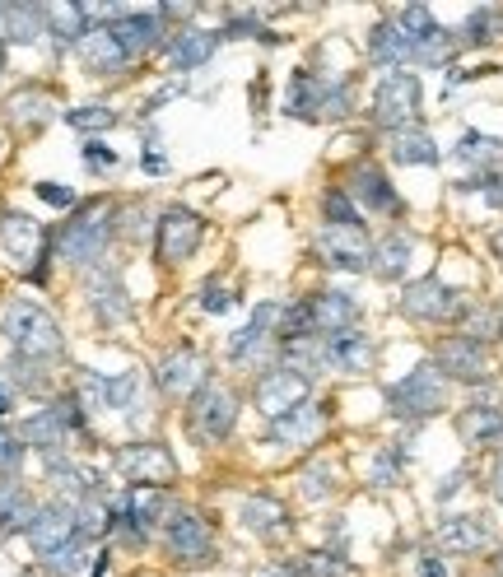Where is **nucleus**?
Masks as SVG:
<instances>
[{"instance_id": "nucleus-1", "label": "nucleus", "mask_w": 503, "mask_h": 577, "mask_svg": "<svg viewBox=\"0 0 503 577\" xmlns=\"http://www.w3.org/2000/svg\"><path fill=\"white\" fill-rule=\"evenodd\" d=\"M117 233V205L108 201H89L75 210L61 238H56V256L66 261V266H98L103 256H108V242Z\"/></svg>"}, {"instance_id": "nucleus-2", "label": "nucleus", "mask_w": 503, "mask_h": 577, "mask_svg": "<svg viewBox=\"0 0 503 577\" xmlns=\"http://www.w3.org/2000/svg\"><path fill=\"white\" fill-rule=\"evenodd\" d=\"M19 438L24 447H33L42 461L47 457H66L70 438H89V419H84V405L75 396H56L52 405H42L38 415H28L19 424Z\"/></svg>"}, {"instance_id": "nucleus-3", "label": "nucleus", "mask_w": 503, "mask_h": 577, "mask_svg": "<svg viewBox=\"0 0 503 577\" xmlns=\"http://www.w3.org/2000/svg\"><path fill=\"white\" fill-rule=\"evenodd\" d=\"M0 331L14 345V354H28V359H42V363L66 349V336H61L56 317L42 303H33V298H14L5 308V317H0Z\"/></svg>"}, {"instance_id": "nucleus-4", "label": "nucleus", "mask_w": 503, "mask_h": 577, "mask_svg": "<svg viewBox=\"0 0 503 577\" xmlns=\"http://www.w3.org/2000/svg\"><path fill=\"white\" fill-rule=\"evenodd\" d=\"M448 405V377L438 373V363H420V368H410L401 382L387 387V410L396 419H406V424H420V419L438 415Z\"/></svg>"}, {"instance_id": "nucleus-5", "label": "nucleus", "mask_w": 503, "mask_h": 577, "mask_svg": "<svg viewBox=\"0 0 503 577\" xmlns=\"http://www.w3.org/2000/svg\"><path fill=\"white\" fill-rule=\"evenodd\" d=\"M233 424H238V396H233L224 382H205L187 401V438L196 447L229 443Z\"/></svg>"}, {"instance_id": "nucleus-6", "label": "nucleus", "mask_w": 503, "mask_h": 577, "mask_svg": "<svg viewBox=\"0 0 503 577\" xmlns=\"http://www.w3.org/2000/svg\"><path fill=\"white\" fill-rule=\"evenodd\" d=\"M396 308L406 312L410 322H466V312H471L462 289L443 284L438 275H424V280L406 284L401 298H396Z\"/></svg>"}, {"instance_id": "nucleus-7", "label": "nucleus", "mask_w": 503, "mask_h": 577, "mask_svg": "<svg viewBox=\"0 0 503 577\" xmlns=\"http://www.w3.org/2000/svg\"><path fill=\"white\" fill-rule=\"evenodd\" d=\"M164 545H168V559H173V564H187V568H201L215 559L210 522H205L196 508H187V503H173V512H168Z\"/></svg>"}, {"instance_id": "nucleus-8", "label": "nucleus", "mask_w": 503, "mask_h": 577, "mask_svg": "<svg viewBox=\"0 0 503 577\" xmlns=\"http://www.w3.org/2000/svg\"><path fill=\"white\" fill-rule=\"evenodd\" d=\"M117 475L131 489H168L177 480V457L154 438H136V443L117 447Z\"/></svg>"}, {"instance_id": "nucleus-9", "label": "nucleus", "mask_w": 503, "mask_h": 577, "mask_svg": "<svg viewBox=\"0 0 503 577\" xmlns=\"http://www.w3.org/2000/svg\"><path fill=\"white\" fill-rule=\"evenodd\" d=\"M201 238H205V219L196 210H187V205H168L164 215H159V224H154V252H159L164 266L191 261Z\"/></svg>"}, {"instance_id": "nucleus-10", "label": "nucleus", "mask_w": 503, "mask_h": 577, "mask_svg": "<svg viewBox=\"0 0 503 577\" xmlns=\"http://www.w3.org/2000/svg\"><path fill=\"white\" fill-rule=\"evenodd\" d=\"M420 75L415 70H396L387 80L378 84V94H373V121H378L382 131H401V126H415L420 117Z\"/></svg>"}, {"instance_id": "nucleus-11", "label": "nucleus", "mask_w": 503, "mask_h": 577, "mask_svg": "<svg viewBox=\"0 0 503 577\" xmlns=\"http://www.w3.org/2000/svg\"><path fill=\"white\" fill-rule=\"evenodd\" d=\"M154 382H159V396H164V401H191V396L210 382V363H205V354L196 345H177L159 359Z\"/></svg>"}, {"instance_id": "nucleus-12", "label": "nucleus", "mask_w": 503, "mask_h": 577, "mask_svg": "<svg viewBox=\"0 0 503 577\" xmlns=\"http://www.w3.org/2000/svg\"><path fill=\"white\" fill-rule=\"evenodd\" d=\"M0 252L10 256L19 270H28L33 280L47 275V233L38 219L28 215H0Z\"/></svg>"}, {"instance_id": "nucleus-13", "label": "nucleus", "mask_w": 503, "mask_h": 577, "mask_svg": "<svg viewBox=\"0 0 503 577\" xmlns=\"http://www.w3.org/2000/svg\"><path fill=\"white\" fill-rule=\"evenodd\" d=\"M280 312H285L280 303H257V308H252V322L229 336V363H238V368H261V363L271 359L275 331H280Z\"/></svg>"}, {"instance_id": "nucleus-14", "label": "nucleus", "mask_w": 503, "mask_h": 577, "mask_svg": "<svg viewBox=\"0 0 503 577\" xmlns=\"http://www.w3.org/2000/svg\"><path fill=\"white\" fill-rule=\"evenodd\" d=\"M252 401L266 419H280L289 410H299L303 401H313V382L299 373H289V368H266L257 377V387H252Z\"/></svg>"}, {"instance_id": "nucleus-15", "label": "nucleus", "mask_w": 503, "mask_h": 577, "mask_svg": "<svg viewBox=\"0 0 503 577\" xmlns=\"http://www.w3.org/2000/svg\"><path fill=\"white\" fill-rule=\"evenodd\" d=\"M112 28V38L122 42V52L136 61V56H150V52H159L168 42V19H164V10L159 5H145V10H126L117 24H108Z\"/></svg>"}, {"instance_id": "nucleus-16", "label": "nucleus", "mask_w": 503, "mask_h": 577, "mask_svg": "<svg viewBox=\"0 0 503 577\" xmlns=\"http://www.w3.org/2000/svg\"><path fill=\"white\" fill-rule=\"evenodd\" d=\"M434 363H438V373L443 377H452V382H485L490 377V349L480 345V340H471V336H448V340H438V349H434Z\"/></svg>"}, {"instance_id": "nucleus-17", "label": "nucleus", "mask_w": 503, "mask_h": 577, "mask_svg": "<svg viewBox=\"0 0 503 577\" xmlns=\"http://www.w3.org/2000/svg\"><path fill=\"white\" fill-rule=\"evenodd\" d=\"M317 252H322V261L336 270H350V275H364V270H373V238L364 233V224H354V229H322V238H317Z\"/></svg>"}, {"instance_id": "nucleus-18", "label": "nucleus", "mask_w": 503, "mask_h": 577, "mask_svg": "<svg viewBox=\"0 0 503 577\" xmlns=\"http://www.w3.org/2000/svg\"><path fill=\"white\" fill-rule=\"evenodd\" d=\"M24 536H28V545H33V554H38V559H47L52 550L70 545V540L80 536V531H75V503H61V498H56V503L38 508V517L28 522Z\"/></svg>"}, {"instance_id": "nucleus-19", "label": "nucleus", "mask_w": 503, "mask_h": 577, "mask_svg": "<svg viewBox=\"0 0 503 577\" xmlns=\"http://www.w3.org/2000/svg\"><path fill=\"white\" fill-rule=\"evenodd\" d=\"M434 540L443 554H480L494 545V531L485 517H476V512H452V517L438 522Z\"/></svg>"}, {"instance_id": "nucleus-20", "label": "nucleus", "mask_w": 503, "mask_h": 577, "mask_svg": "<svg viewBox=\"0 0 503 577\" xmlns=\"http://www.w3.org/2000/svg\"><path fill=\"white\" fill-rule=\"evenodd\" d=\"M350 201L373 210V215H401V196L392 191L387 173H382L378 163H354L350 168Z\"/></svg>"}, {"instance_id": "nucleus-21", "label": "nucleus", "mask_w": 503, "mask_h": 577, "mask_svg": "<svg viewBox=\"0 0 503 577\" xmlns=\"http://www.w3.org/2000/svg\"><path fill=\"white\" fill-rule=\"evenodd\" d=\"M322 424H327V405L303 401L299 410L271 419V433H266V438H271L275 447H313L317 433H322Z\"/></svg>"}, {"instance_id": "nucleus-22", "label": "nucleus", "mask_w": 503, "mask_h": 577, "mask_svg": "<svg viewBox=\"0 0 503 577\" xmlns=\"http://www.w3.org/2000/svg\"><path fill=\"white\" fill-rule=\"evenodd\" d=\"M368 61L396 75V70H406L410 61H415V38H410L396 19H382V24H373V33H368Z\"/></svg>"}, {"instance_id": "nucleus-23", "label": "nucleus", "mask_w": 503, "mask_h": 577, "mask_svg": "<svg viewBox=\"0 0 503 577\" xmlns=\"http://www.w3.org/2000/svg\"><path fill=\"white\" fill-rule=\"evenodd\" d=\"M219 42H224V33H215V28H182L168 47V70H177V75L201 70L219 52Z\"/></svg>"}, {"instance_id": "nucleus-24", "label": "nucleus", "mask_w": 503, "mask_h": 577, "mask_svg": "<svg viewBox=\"0 0 503 577\" xmlns=\"http://www.w3.org/2000/svg\"><path fill=\"white\" fill-rule=\"evenodd\" d=\"M80 61H84V70H89V75H122V70L131 66V56L122 52V42L112 38L108 24H94L89 33H84Z\"/></svg>"}, {"instance_id": "nucleus-25", "label": "nucleus", "mask_w": 503, "mask_h": 577, "mask_svg": "<svg viewBox=\"0 0 503 577\" xmlns=\"http://www.w3.org/2000/svg\"><path fill=\"white\" fill-rule=\"evenodd\" d=\"M322 354L336 373H368L373 368V340L350 326V331H336V336H322Z\"/></svg>"}, {"instance_id": "nucleus-26", "label": "nucleus", "mask_w": 503, "mask_h": 577, "mask_svg": "<svg viewBox=\"0 0 503 577\" xmlns=\"http://www.w3.org/2000/svg\"><path fill=\"white\" fill-rule=\"evenodd\" d=\"M42 466H47V480L66 494V503H84V498L103 494V475L94 466H80V461H70V457H47Z\"/></svg>"}, {"instance_id": "nucleus-27", "label": "nucleus", "mask_w": 503, "mask_h": 577, "mask_svg": "<svg viewBox=\"0 0 503 577\" xmlns=\"http://www.w3.org/2000/svg\"><path fill=\"white\" fill-rule=\"evenodd\" d=\"M308 303H313L317 336H336V331L359 326V303H354V294H345V289H322V294H313Z\"/></svg>"}, {"instance_id": "nucleus-28", "label": "nucleus", "mask_w": 503, "mask_h": 577, "mask_svg": "<svg viewBox=\"0 0 503 577\" xmlns=\"http://www.w3.org/2000/svg\"><path fill=\"white\" fill-rule=\"evenodd\" d=\"M331 80H322L317 70H294L289 75V94H285V112L299 121H322V103H327Z\"/></svg>"}, {"instance_id": "nucleus-29", "label": "nucleus", "mask_w": 503, "mask_h": 577, "mask_svg": "<svg viewBox=\"0 0 503 577\" xmlns=\"http://www.w3.org/2000/svg\"><path fill=\"white\" fill-rule=\"evenodd\" d=\"M457 433L466 447H503V410L499 405H466L457 415Z\"/></svg>"}, {"instance_id": "nucleus-30", "label": "nucleus", "mask_w": 503, "mask_h": 577, "mask_svg": "<svg viewBox=\"0 0 503 577\" xmlns=\"http://www.w3.org/2000/svg\"><path fill=\"white\" fill-rule=\"evenodd\" d=\"M387 154H392V163H401V168H434V163H438L434 135L424 131L420 121H415V126H401V131H392V140H387Z\"/></svg>"}, {"instance_id": "nucleus-31", "label": "nucleus", "mask_w": 503, "mask_h": 577, "mask_svg": "<svg viewBox=\"0 0 503 577\" xmlns=\"http://www.w3.org/2000/svg\"><path fill=\"white\" fill-rule=\"evenodd\" d=\"M38 517V503L24 489L19 475H0V536H14V531H28V522Z\"/></svg>"}, {"instance_id": "nucleus-32", "label": "nucleus", "mask_w": 503, "mask_h": 577, "mask_svg": "<svg viewBox=\"0 0 503 577\" xmlns=\"http://www.w3.org/2000/svg\"><path fill=\"white\" fill-rule=\"evenodd\" d=\"M238 517H243V526L252 531V536H261V540H271V536H280V531H289V508L280 503V498H271V494L243 498Z\"/></svg>"}, {"instance_id": "nucleus-33", "label": "nucleus", "mask_w": 503, "mask_h": 577, "mask_svg": "<svg viewBox=\"0 0 503 577\" xmlns=\"http://www.w3.org/2000/svg\"><path fill=\"white\" fill-rule=\"evenodd\" d=\"M47 33V5H5L0 19V42H38Z\"/></svg>"}, {"instance_id": "nucleus-34", "label": "nucleus", "mask_w": 503, "mask_h": 577, "mask_svg": "<svg viewBox=\"0 0 503 577\" xmlns=\"http://www.w3.org/2000/svg\"><path fill=\"white\" fill-rule=\"evenodd\" d=\"M410 256H415V242H410L406 233H387V238L373 247V275L396 284L410 270Z\"/></svg>"}, {"instance_id": "nucleus-35", "label": "nucleus", "mask_w": 503, "mask_h": 577, "mask_svg": "<svg viewBox=\"0 0 503 577\" xmlns=\"http://www.w3.org/2000/svg\"><path fill=\"white\" fill-rule=\"evenodd\" d=\"M89 308H94V317L103 326L131 317V298H126L122 275H117V270H108V280H103V284H89Z\"/></svg>"}, {"instance_id": "nucleus-36", "label": "nucleus", "mask_w": 503, "mask_h": 577, "mask_svg": "<svg viewBox=\"0 0 503 577\" xmlns=\"http://www.w3.org/2000/svg\"><path fill=\"white\" fill-rule=\"evenodd\" d=\"M117 526V508H112V498L108 494H94V498H84V503H75V531H80V540H103Z\"/></svg>"}, {"instance_id": "nucleus-37", "label": "nucleus", "mask_w": 503, "mask_h": 577, "mask_svg": "<svg viewBox=\"0 0 503 577\" xmlns=\"http://www.w3.org/2000/svg\"><path fill=\"white\" fill-rule=\"evenodd\" d=\"M457 163H476V168H490V163L503 159V140L499 135H485V131H462L457 149H452Z\"/></svg>"}, {"instance_id": "nucleus-38", "label": "nucleus", "mask_w": 503, "mask_h": 577, "mask_svg": "<svg viewBox=\"0 0 503 577\" xmlns=\"http://www.w3.org/2000/svg\"><path fill=\"white\" fill-rule=\"evenodd\" d=\"M56 112H52V98L42 94V89H24V94L10 98V121L14 126H28V131H38V126H47Z\"/></svg>"}, {"instance_id": "nucleus-39", "label": "nucleus", "mask_w": 503, "mask_h": 577, "mask_svg": "<svg viewBox=\"0 0 503 577\" xmlns=\"http://www.w3.org/2000/svg\"><path fill=\"white\" fill-rule=\"evenodd\" d=\"M75 401L84 405V415H103V410H112V377L84 368V373L75 377Z\"/></svg>"}, {"instance_id": "nucleus-40", "label": "nucleus", "mask_w": 503, "mask_h": 577, "mask_svg": "<svg viewBox=\"0 0 503 577\" xmlns=\"http://www.w3.org/2000/svg\"><path fill=\"white\" fill-rule=\"evenodd\" d=\"M94 554H89V540H70V545H61V550H52L47 559H42V568H47V577H75L84 564H89Z\"/></svg>"}, {"instance_id": "nucleus-41", "label": "nucleus", "mask_w": 503, "mask_h": 577, "mask_svg": "<svg viewBox=\"0 0 503 577\" xmlns=\"http://www.w3.org/2000/svg\"><path fill=\"white\" fill-rule=\"evenodd\" d=\"M466 336L471 340H503V303H485V308H471L466 312Z\"/></svg>"}, {"instance_id": "nucleus-42", "label": "nucleus", "mask_w": 503, "mask_h": 577, "mask_svg": "<svg viewBox=\"0 0 503 577\" xmlns=\"http://www.w3.org/2000/svg\"><path fill=\"white\" fill-rule=\"evenodd\" d=\"M5 377H10L19 391H33V396L47 387V368H42V359H28V354H14V359L5 363Z\"/></svg>"}, {"instance_id": "nucleus-43", "label": "nucleus", "mask_w": 503, "mask_h": 577, "mask_svg": "<svg viewBox=\"0 0 503 577\" xmlns=\"http://www.w3.org/2000/svg\"><path fill=\"white\" fill-rule=\"evenodd\" d=\"M322 215H327L331 229H354V224H364V219H359V205L350 201V191H340V187H331L327 196H322Z\"/></svg>"}, {"instance_id": "nucleus-44", "label": "nucleus", "mask_w": 503, "mask_h": 577, "mask_svg": "<svg viewBox=\"0 0 503 577\" xmlns=\"http://www.w3.org/2000/svg\"><path fill=\"white\" fill-rule=\"evenodd\" d=\"M499 24H503V14L490 10V5H480V10H471V19L462 24V42L466 47H480V42L499 38Z\"/></svg>"}, {"instance_id": "nucleus-45", "label": "nucleus", "mask_w": 503, "mask_h": 577, "mask_svg": "<svg viewBox=\"0 0 503 577\" xmlns=\"http://www.w3.org/2000/svg\"><path fill=\"white\" fill-rule=\"evenodd\" d=\"M66 126H75V131H112V126H117V112L103 108V103H84V108L66 112Z\"/></svg>"}, {"instance_id": "nucleus-46", "label": "nucleus", "mask_w": 503, "mask_h": 577, "mask_svg": "<svg viewBox=\"0 0 503 577\" xmlns=\"http://www.w3.org/2000/svg\"><path fill=\"white\" fill-rule=\"evenodd\" d=\"M294 573H303V577H350V564H345V554L340 550H317V554H308Z\"/></svg>"}, {"instance_id": "nucleus-47", "label": "nucleus", "mask_w": 503, "mask_h": 577, "mask_svg": "<svg viewBox=\"0 0 503 577\" xmlns=\"http://www.w3.org/2000/svg\"><path fill=\"white\" fill-rule=\"evenodd\" d=\"M406 470V447H382L373 457V489H392Z\"/></svg>"}, {"instance_id": "nucleus-48", "label": "nucleus", "mask_w": 503, "mask_h": 577, "mask_svg": "<svg viewBox=\"0 0 503 577\" xmlns=\"http://www.w3.org/2000/svg\"><path fill=\"white\" fill-rule=\"evenodd\" d=\"M331 489H336V466H331V461H317V466L303 470V480H299V494H303V498L322 503Z\"/></svg>"}, {"instance_id": "nucleus-49", "label": "nucleus", "mask_w": 503, "mask_h": 577, "mask_svg": "<svg viewBox=\"0 0 503 577\" xmlns=\"http://www.w3.org/2000/svg\"><path fill=\"white\" fill-rule=\"evenodd\" d=\"M136 405H140V373L112 377V410H117V415H131Z\"/></svg>"}, {"instance_id": "nucleus-50", "label": "nucleus", "mask_w": 503, "mask_h": 577, "mask_svg": "<svg viewBox=\"0 0 503 577\" xmlns=\"http://www.w3.org/2000/svg\"><path fill=\"white\" fill-rule=\"evenodd\" d=\"M24 452H28L24 438L0 424V475H19V466H24Z\"/></svg>"}, {"instance_id": "nucleus-51", "label": "nucleus", "mask_w": 503, "mask_h": 577, "mask_svg": "<svg viewBox=\"0 0 503 577\" xmlns=\"http://www.w3.org/2000/svg\"><path fill=\"white\" fill-rule=\"evenodd\" d=\"M224 38H266V42H271V33H261V28H257V14H252V10H229Z\"/></svg>"}, {"instance_id": "nucleus-52", "label": "nucleus", "mask_w": 503, "mask_h": 577, "mask_svg": "<svg viewBox=\"0 0 503 577\" xmlns=\"http://www.w3.org/2000/svg\"><path fill=\"white\" fill-rule=\"evenodd\" d=\"M38 201H47L52 205V210H75V205H80V196H75V191L70 187H56V182H38Z\"/></svg>"}, {"instance_id": "nucleus-53", "label": "nucleus", "mask_w": 503, "mask_h": 577, "mask_svg": "<svg viewBox=\"0 0 503 577\" xmlns=\"http://www.w3.org/2000/svg\"><path fill=\"white\" fill-rule=\"evenodd\" d=\"M233 303H238V298H233L229 289H215V284H205V294H201V308H205V312H215V317H219V312H229Z\"/></svg>"}, {"instance_id": "nucleus-54", "label": "nucleus", "mask_w": 503, "mask_h": 577, "mask_svg": "<svg viewBox=\"0 0 503 577\" xmlns=\"http://www.w3.org/2000/svg\"><path fill=\"white\" fill-rule=\"evenodd\" d=\"M84 163H89V168H112V163H117V154H112L108 145L89 140V145H84Z\"/></svg>"}, {"instance_id": "nucleus-55", "label": "nucleus", "mask_w": 503, "mask_h": 577, "mask_svg": "<svg viewBox=\"0 0 503 577\" xmlns=\"http://www.w3.org/2000/svg\"><path fill=\"white\" fill-rule=\"evenodd\" d=\"M420 577H448V564H443V554H424V559H420Z\"/></svg>"}, {"instance_id": "nucleus-56", "label": "nucleus", "mask_w": 503, "mask_h": 577, "mask_svg": "<svg viewBox=\"0 0 503 577\" xmlns=\"http://www.w3.org/2000/svg\"><path fill=\"white\" fill-rule=\"evenodd\" d=\"M462 480H466L462 470H452V475H448V484H438V503H448V498L457 494V489H462Z\"/></svg>"}, {"instance_id": "nucleus-57", "label": "nucleus", "mask_w": 503, "mask_h": 577, "mask_svg": "<svg viewBox=\"0 0 503 577\" xmlns=\"http://www.w3.org/2000/svg\"><path fill=\"white\" fill-rule=\"evenodd\" d=\"M490 494H494V503H503V452H499V461H494V470H490Z\"/></svg>"}, {"instance_id": "nucleus-58", "label": "nucleus", "mask_w": 503, "mask_h": 577, "mask_svg": "<svg viewBox=\"0 0 503 577\" xmlns=\"http://www.w3.org/2000/svg\"><path fill=\"white\" fill-rule=\"evenodd\" d=\"M14 410V396H10V387H5V377H0V415H10Z\"/></svg>"}, {"instance_id": "nucleus-59", "label": "nucleus", "mask_w": 503, "mask_h": 577, "mask_svg": "<svg viewBox=\"0 0 503 577\" xmlns=\"http://www.w3.org/2000/svg\"><path fill=\"white\" fill-rule=\"evenodd\" d=\"M490 247H494V256H499V261H503V224H499V229H494V238H490Z\"/></svg>"}, {"instance_id": "nucleus-60", "label": "nucleus", "mask_w": 503, "mask_h": 577, "mask_svg": "<svg viewBox=\"0 0 503 577\" xmlns=\"http://www.w3.org/2000/svg\"><path fill=\"white\" fill-rule=\"evenodd\" d=\"M261 577H294V568H271V573H261Z\"/></svg>"}, {"instance_id": "nucleus-61", "label": "nucleus", "mask_w": 503, "mask_h": 577, "mask_svg": "<svg viewBox=\"0 0 503 577\" xmlns=\"http://www.w3.org/2000/svg\"><path fill=\"white\" fill-rule=\"evenodd\" d=\"M0 70H5V42H0Z\"/></svg>"}, {"instance_id": "nucleus-62", "label": "nucleus", "mask_w": 503, "mask_h": 577, "mask_svg": "<svg viewBox=\"0 0 503 577\" xmlns=\"http://www.w3.org/2000/svg\"><path fill=\"white\" fill-rule=\"evenodd\" d=\"M0 19H5V5H0Z\"/></svg>"}]
</instances>
